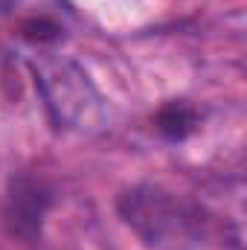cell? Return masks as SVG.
Returning a JSON list of instances; mask_svg holds the SVG:
<instances>
[{
    "instance_id": "8992f818",
    "label": "cell",
    "mask_w": 247,
    "mask_h": 250,
    "mask_svg": "<svg viewBox=\"0 0 247 250\" xmlns=\"http://www.w3.org/2000/svg\"><path fill=\"white\" fill-rule=\"evenodd\" d=\"M21 0H0V15H6V12H12L15 6H18Z\"/></svg>"
},
{
    "instance_id": "5b68a950",
    "label": "cell",
    "mask_w": 247,
    "mask_h": 250,
    "mask_svg": "<svg viewBox=\"0 0 247 250\" xmlns=\"http://www.w3.org/2000/svg\"><path fill=\"white\" fill-rule=\"evenodd\" d=\"M23 38L35 41V44H47V41H59L62 38V26L47 21V18H35L23 23Z\"/></svg>"
},
{
    "instance_id": "6da1fadb",
    "label": "cell",
    "mask_w": 247,
    "mask_h": 250,
    "mask_svg": "<svg viewBox=\"0 0 247 250\" xmlns=\"http://www.w3.org/2000/svg\"><path fill=\"white\" fill-rule=\"evenodd\" d=\"M38 93L47 105L50 120L59 128L96 131L108 120V105L90 76L64 56H41L32 62Z\"/></svg>"
},
{
    "instance_id": "3957f363",
    "label": "cell",
    "mask_w": 247,
    "mask_h": 250,
    "mask_svg": "<svg viewBox=\"0 0 247 250\" xmlns=\"http://www.w3.org/2000/svg\"><path fill=\"white\" fill-rule=\"evenodd\" d=\"M50 201H53V195H50L47 184H41L29 175L12 178L9 192H6V207H3L9 230L26 242H35L41 236V224L50 209Z\"/></svg>"
},
{
    "instance_id": "277c9868",
    "label": "cell",
    "mask_w": 247,
    "mask_h": 250,
    "mask_svg": "<svg viewBox=\"0 0 247 250\" xmlns=\"http://www.w3.org/2000/svg\"><path fill=\"white\" fill-rule=\"evenodd\" d=\"M157 131L166 137V140H186L195 128H198V114L195 108H189L186 102H166L157 117H154Z\"/></svg>"
},
{
    "instance_id": "7a4b0ae2",
    "label": "cell",
    "mask_w": 247,
    "mask_h": 250,
    "mask_svg": "<svg viewBox=\"0 0 247 250\" xmlns=\"http://www.w3.org/2000/svg\"><path fill=\"white\" fill-rule=\"evenodd\" d=\"M120 215L151 250H192L201 242L198 215L157 187H134L123 192Z\"/></svg>"
}]
</instances>
